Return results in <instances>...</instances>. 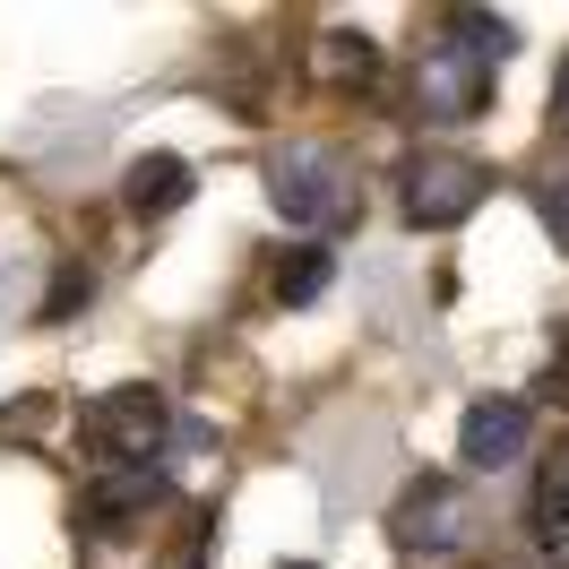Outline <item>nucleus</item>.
<instances>
[{"instance_id": "f03ea898", "label": "nucleus", "mask_w": 569, "mask_h": 569, "mask_svg": "<svg viewBox=\"0 0 569 569\" xmlns=\"http://www.w3.org/2000/svg\"><path fill=\"white\" fill-rule=\"evenodd\" d=\"M483 199H492V164H475L458 147H423V156L397 164V216H406L415 233H449V224H466Z\"/></svg>"}, {"instance_id": "dca6fc26", "label": "nucleus", "mask_w": 569, "mask_h": 569, "mask_svg": "<svg viewBox=\"0 0 569 569\" xmlns=\"http://www.w3.org/2000/svg\"><path fill=\"white\" fill-rule=\"evenodd\" d=\"M284 569H320V561H284Z\"/></svg>"}, {"instance_id": "f8f14e48", "label": "nucleus", "mask_w": 569, "mask_h": 569, "mask_svg": "<svg viewBox=\"0 0 569 569\" xmlns=\"http://www.w3.org/2000/svg\"><path fill=\"white\" fill-rule=\"evenodd\" d=\"M320 284H328V250H293L277 268V302H320Z\"/></svg>"}, {"instance_id": "2eb2a0df", "label": "nucleus", "mask_w": 569, "mask_h": 569, "mask_svg": "<svg viewBox=\"0 0 569 569\" xmlns=\"http://www.w3.org/2000/svg\"><path fill=\"white\" fill-rule=\"evenodd\" d=\"M552 112H561V130H569V61H561V78H552Z\"/></svg>"}, {"instance_id": "0eeeda50", "label": "nucleus", "mask_w": 569, "mask_h": 569, "mask_svg": "<svg viewBox=\"0 0 569 569\" xmlns=\"http://www.w3.org/2000/svg\"><path fill=\"white\" fill-rule=\"evenodd\" d=\"M527 440H535L527 397H475V406H466V423H458V458L475 466V475H500V466L527 458Z\"/></svg>"}, {"instance_id": "20e7f679", "label": "nucleus", "mask_w": 569, "mask_h": 569, "mask_svg": "<svg viewBox=\"0 0 569 569\" xmlns=\"http://www.w3.org/2000/svg\"><path fill=\"white\" fill-rule=\"evenodd\" d=\"M466 535H475V500H466V483H449V475L406 483L397 509H389V543L406 561H440V552H458Z\"/></svg>"}, {"instance_id": "ddd939ff", "label": "nucleus", "mask_w": 569, "mask_h": 569, "mask_svg": "<svg viewBox=\"0 0 569 569\" xmlns=\"http://www.w3.org/2000/svg\"><path fill=\"white\" fill-rule=\"evenodd\" d=\"M535 216H543V233H552L561 259H569V173H543V181H535Z\"/></svg>"}, {"instance_id": "4468645a", "label": "nucleus", "mask_w": 569, "mask_h": 569, "mask_svg": "<svg viewBox=\"0 0 569 569\" xmlns=\"http://www.w3.org/2000/svg\"><path fill=\"white\" fill-rule=\"evenodd\" d=\"M78 302H87V268H61V277H52V302H43L36 320H70Z\"/></svg>"}, {"instance_id": "9b49d317", "label": "nucleus", "mask_w": 569, "mask_h": 569, "mask_svg": "<svg viewBox=\"0 0 569 569\" xmlns=\"http://www.w3.org/2000/svg\"><path fill=\"white\" fill-rule=\"evenodd\" d=\"M440 36L466 43V52H483V61H509V52H518V27L492 18V9H449V18H440Z\"/></svg>"}, {"instance_id": "9d476101", "label": "nucleus", "mask_w": 569, "mask_h": 569, "mask_svg": "<svg viewBox=\"0 0 569 569\" xmlns=\"http://www.w3.org/2000/svg\"><path fill=\"white\" fill-rule=\"evenodd\" d=\"M535 535H543V552H569V440L543 458V483H535Z\"/></svg>"}, {"instance_id": "39448f33", "label": "nucleus", "mask_w": 569, "mask_h": 569, "mask_svg": "<svg viewBox=\"0 0 569 569\" xmlns=\"http://www.w3.org/2000/svg\"><path fill=\"white\" fill-rule=\"evenodd\" d=\"M492 78L500 61L483 52H466V43H423V61H415V112L423 121H483L492 112Z\"/></svg>"}, {"instance_id": "423d86ee", "label": "nucleus", "mask_w": 569, "mask_h": 569, "mask_svg": "<svg viewBox=\"0 0 569 569\" xmlns=\"http://www.w3.org/2000/svg\"><path fill=\"white\" fill-rule=\"evenodd\" d=\"M164 500H173V483H164L156 466H96L78 518H87V535H104V543H130V535H147V518H156Z\"/></svg>"}, {"instance_id": "1a4fd4ad", "label": "nucleus", "mask_w": 569, "mask_h": 569, "mask_svg": "<svg viewBox=\"0 0 569 569\" xmlns=\"http://www.w3.org/2000/svg\"><path fill=\"white\" fill-rule=\"evenodd\" d=\"M311 70L328 78V87H371V78H380V43L362 36H346V27H337V36H320V52H311Z\"/></svg>"}, {"instance_id": "7ed1b4c3", "label": "nucleus", "mask_w": 569, "mask_h": 569, "mask_svg": "<svg viewBox=\"0 0 569 569\" xmlns=\"http://www.w3.org/2000/svg\"><path fill=\"white\" fill-rule=\"evenodd\" d=\"M164 431H173L164 389H104V397L78 406V440H87L96 466H156Z\"/></svg>"}, {"instance_id": "f3484780", "label": "nucleus", "mask_w": 569, "mask_h": 569, "mask_svg": "<svg viewBox=\"0 0 569 569\" xmlns=\"http://www.w3.org/2000/svg\"><path fill=\"white\" fill-rule=\"evenodd\" d=\"M492 569H518V561H492Z\"/></svg>"}, {"instance_id": "6e6552de", "label": "nucleus", "mask_w": 569, "mask_h": 569, "mask_svg": "<svg viewBox=\"0 0 569 569\" xmlns=\"http://www.w3.org/2000/svg\"><path fill=\"white\" fill-rule=\"evenodd\" d=\"M190 190H199V181H190V164L156 147V156H139V164L121 173V208H130V216L147 224V216H173L181 199H190Z\"/></svg>"}, {"instance_id": "f257e3e1", "label": "nucleus", "mask_w": 569, "mask_h": 569, "mask_svg": "<svg viewBox=\"0 0 569 569\" xmlns=\"http://www.w3.org/2000/svg\"><path fill=\"white\" fill-rule=\"evenodd\" d=\"M268 199H277L284 224H302V233H337V224H355L362 216V181L355 164L320 139H293L268 156Z\"/></svg>"}]
</instances>
